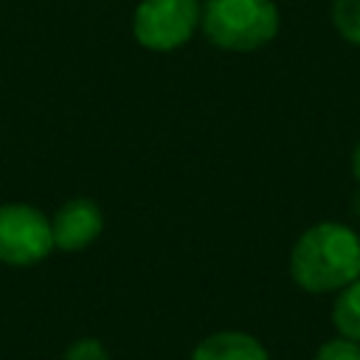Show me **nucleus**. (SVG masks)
I'll list each match as a JSON object with an SVG mask.
<instances>
[{
  "label": "nucleus",
  "instance_id": "f257e3e1",
  "mask_svg": "<svg viewBox=\"0 0 360 360\" xmlns=\"http://www.w3.org/2000/svg\"><path fill=\"white\" fill-rule=\"evenodd\" d=\"M290 278L312 295L338 292L360 278V231L340 219H321L290 248Z\"/></svg>",
  "mask_w": 360,
  "mask_h": 360
},
{
  "label": "nucleus",
  "instance_id": "f03ea898",
  "mask_svg": "<svg viewBox=\"0 0 360 360\" xmlns=\"http://www.w3.org/2000/svg\"><path fill=\"white\" fill-rule=\"evenodd\" d=\"M202 37L228 53L267 48L281 31L276 0H202Z\"/></svg>",
  "mask_w": 360,
  "mask_h": 360
},
{
  "label": "nucleus",
  "instance_id": "7ed1b4c3",
  "mask_svg": "<svg viewBox=\"0 0 360 360\" xmlns=\"http://www.w3.org/2000/svg\"><path fill=\"white\" fill-rule=\"evenodd\" d=\"M202 0H141L132 14V37L143 51L172 53L194 39Z\"/></svg>",
  "mask_w": 360,
  "mask_h": 360
},
{
  "label": "nucleus",
  "instance_id": "20e7f679",
  "mask_svg": "<svg viewBox=\"0 0 360 360\" xmlns=\"http://www.w3.org/2000/svg\"><path fill=\"white\" fill-rule=\"evenodd\" d=\"M51 253V217L31 202H0V264L34 267Z\"/></svg>",
  "mask_w": 360,
  "mask_h": 360
},
{
  "label": "nucleus",
  "instance_id": "39448f33",
  "mask_svg": "<svg viewBox=\"0 0 360 360\" xmlns=\"http://www.w3.org/2000/svg\"><path fill=\"white\" fill-rule=\"evenodd\" d=\"M104 231V211L90 197H70L51 214V236L53 250L82 253Z\"/></svg>",
  "mask_w": 360,
  "mask_h": 360
},
{
  "label": "nucleus",
  "instance_id": "423d86ee",
  "mask_svg": "<svg viewBox=\"0 0 360 360\" xmlns=\"http://www.w3.org/2000/svg\"><path fill=\"white\" fill-rule=\"evenodd\" d=\"M188 360H270L264 343L242 329H219L197 340Z\"/></svg>",
  "mask_w": 360,
  "mask_h": 360
},
{
  "label": "nucleus",
  "instance_id": "0eeeda50",
  "mask_svg": "<svg viewBox=\"0 0 360 360\" xmlns=\"http://www.w3.org/2000/svg\"><path fill=\"white\" fill-rule=\"evenodd\" d=\"M332 326L338 329L340 338L360 343V278L338 290L332 304Z\"/></svg>",
  "mask_w": 360,
  "mask_h": 360
},
{
  "label": "nucleus",
  "instance_id": "6e6552de",
  "mask_svg": "<svg viewBox=\"0 0 360 360\" xmlns=\"http://www.w3.org/2000/svg\"><path fill=\"white\" fill-rule=\"evenodd\" d=\"M329 17L338 37L346 45L360 48V0H332Z\"/></svg>",
  "mask_w": 360,
  "mask_h": 360
},
{
  "label": "nucleus",
  "instance_id": "1a4fd4ad",
  "mask_svg": "<svg viewBox=\"0 0 360 360\" xmlns=\"http://www.w3.org/2000/svg\"><path fill=\"white\" fill-rule=\"evenodd\" d=\"M62 360H112V354L98 338L84 335V338H76L73 343L65 346Z\"/></svg>",
  "mask_w": 360,
  "mask_h": 360
},
{
  "label": "nucleus",
  "instance_id": "9d476101",
  "mask_svg": "<svg viewBox=\"0 0 360 360\" xmlns=\"http://www.w3.org/2000/svg\"><path fill=\"white\" fill-rule=\"evenodd\" d=\"M315 360H360V343L338 335L315 352Z\"/></svg>",
  "mask_w": 360,
  "mask_h": 360
},
{
  "label": "nucleus",
  "instance_id": "9b49d317",
  "mask_svg": "<svg viewBox=\"0 0 360 360\" xmlns=\"http://www.w3.org/2000/svg\"><path fill=\"white\" fill-rule=\"evenodd\" d=\"M349 169H352L354 183L360 186V135H357V141H354V146H352V155H349Z\"/></svg>",
  "mask_w": 360,
  "mask_h": 360
}]
</instances>
